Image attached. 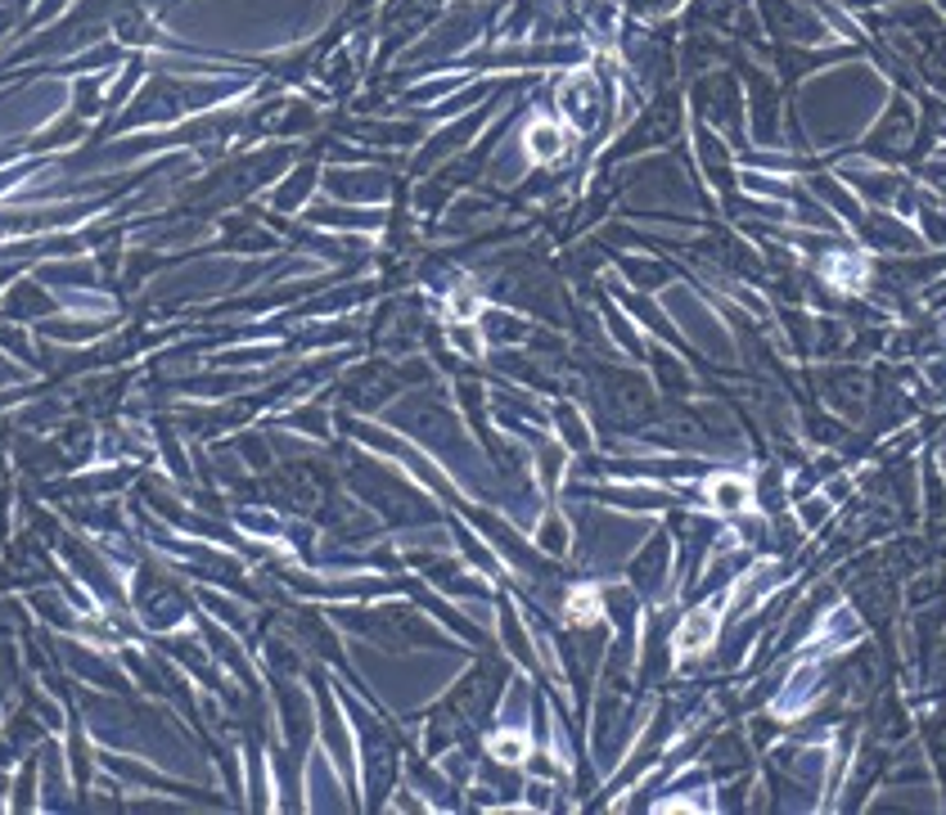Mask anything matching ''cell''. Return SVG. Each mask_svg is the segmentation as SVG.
Instances as JSON below:
<instances>
[{
  "instance_id": "cell-5",
  "label": "cell",
  "mask_w": 946,
  "mask_h": 815,
  "mask_svg": "<svg viewBox=\"0 0 946 815\" xmlns=\"http://www.w3.org/2000/svg\"><path fill=\"white\" fill-rule=\"evenodd\" d=\"M703 500L712 513L722 518H735V513H748L752 509V477L739 473V469H716L703 477Z\"/></svg>"
},
{
  "instance_id": "cell-12",
  "label": "cell",
  "mask_w": 946,
  "mask_h": 815,
  "mask_svg": "<svg viewBox=\"0 0 946 815\" xmlns=\"http://www.w3.org/2000/svg\"><path fill=\"white\" fill-rule=\"evenodd\" d=\"M937 10H942V14H946V0H937Z\"/></svg>"
},
{
  "instance_id": "cell-7",
  "label": "cell",
  "mask_w": 946,
  "mask_h": 815,
  "mask_svg": "<svg viewBox=\"0 0 946 815\" xmlns=\"http://www.w3.org/2000/svg\"><path fill=\"white\" fill-rule=\"evenodd\" d=\"M563 613H568V622L573 626H595L599 617H604V590L599 586H573L568 590V600H563Z\"/></svg>"
},
{
  "instance_id": "cell-9",
  "label": "cell",
  "mask_w": 946,
  "mask_h": 815,
  "mask_svg": "<svg viewBox=\"0 0 946 815\" xmlns=\"http://www.w3.org/2000/svg\"><path fill=\"white\" fill-rule=\"evenodd\" d=\"M446 316H451V324H474V320L482 316V293L469 288V284L451 288V293H446Z\"/></svg>"
},
{
  "instance_id": "cell-8",
  "label": "cell",
  "mask_w": 946,
  "mask_h": 815,
  "mask_svg": "<svg viewBox=\"0 0 946 815\" xmlns=\"http://www.w3.org/2000/svg\"><path fill=\"white\" fill-rule=\"evenodd\" d=\"M793 518H798V528L811 536V532H820L829 518H834V500H829L825 492H811V496H798L793 500Z\"/></svg>"
},
{
  "instance_id": "cell-10",
  "label": "cell",
  "mask_w": 946,
  "mask_h": 815,
  "mask_svg": "<svg viewBox=\"0 0 946 815\" xmlns=\"http://www.w3.org/2000/svg\"><path fill=\"white\" fill-rule=\"evenodd\" d=\"M487 753L497 761H505V766H518L527 757V734L523 730H497L487 739Z\"/></svg>"
},
{
  "instance_id": "cell-6",
  "label": "cell",
  "mask_w": 946,
  "mask_h": 815,
  "mask_svg": "<svg viewBox=\"0 0 946 815\" xmlns=\"http://www.w3.org/2000/svg\"><path fill=\"white\" fill-rule=\"evenodd\" d=\"M523 144H527V158H533V163H554L563 154L568 135H563V127L554 118H533V122H527V131H523Z\"/></svg>"
},
{
  "instance_id": "cell-2",
  "label": "cell",
  "mask_w": 946,
  "mask_h": 815,
  "mask_svg": "<svg viewBox=\"0 0 946 815\" xmlns=\"http://www.w3.org/2000/svg\"><path fill=\"white\" fill-rule=\"evenodd\" d=\"M915 140H920V122H915V108H911V99L906 95H892V104H888V114L879 118V127L869 131L861 144H856V154H865L869 163H911L915 158Z\"/></svg>"
},
{
  "instance_id": "cell-3",
  "label": "cell",
  "mask_w": 946,
  "mask_h": 815,
  "mask_svg": "<svg viewBox=\"0 0 946 815\" xmlns=\"http://www.w3.org/2000/svg\"><path fill=\"white\" fill-rule=\"evenodd\" d=\"M762 19L771 27V36L793 46H820L829 42V27L803 5V0H762Z\"/></svg>"
},
{
  "instance_id": "cell-11",
  "label": "cell",
  "mask_w": 946,
  "mask_h": 815,
  "mask_svg": "<svg viewBox=\"0 0 946 815\" xmlns=\"http://www.w3.org/2000/svg\"><path fill=\"white\" fill-rule=\"evenodd\" d=\"M586 82H591V78L568 82V86H563V99H573V91H586ZM568 114H573V122H577V127H591V122H595V95H591V99H582L577 108H568Z\"/></svg>"
},
{
  "instance_id": "cell-4",
  "label": "cell",
  "mask_w": 946,
  "mask_h": 815,
  "mask_svg": "<svg viewBox=\"0 0 946 815\" xmlns=\"http://www.w3.org/2000/svg\"><path fill=\"white\" fill-rule=\"evenodd\" d=\"M748 86H752V108H748V122H752V144H780V95L775 82L767 78L762 68H748Z\"/></svg>"
},
{
  "instance_id": "cell-1",
  "label": "cell",
  "mask_w": 946,
  "mask_h": 815,
  "mask_svg": "<svg viewBox=\"0 0 946 815\" xmlns=\"http://www.w3.org/2000/svg\"><path fill=\"white\" fill-rule=\"evenodd\" d=\"M726 609H731V586H722L716 595H708L680 613L676 631H671V653L680 658V666H694L708 649H716L722 626H726Z\"/></svg>"
}]
</instances>
